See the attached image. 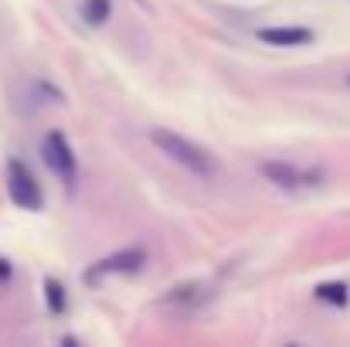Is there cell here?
Returning <instances> with one entry per match:
<instances>
[{"mask_svg": "<svg viewBox=\"0 0 350 347\" xmlns=\"http://www.w3.org/2000/svg\"><path fill=\"white\" fill-rule=\"evenodd\" d=\"M41 150H44L48 167L62 177V184L72 188V184H75V174H79V164H75V153H72V143L65 140V133H62V129H51V133L44 136Z\"/></svg>", "mask_w": 350, "mask_h": 347, "instance_id": "277c9868", "label": "cell"}, {"mask_svg": "<svg viewBox=\"0 0 350 347\" xmlns=\"http://www.w3.org/2000/svg\"><path fill=\"white\" fill-rule=\"evenodd\" d=\"M146 266V252L139 248V245H133V248H122L116 255H106V259H99L92 269H85V283L89 286H96V283H103L106 276H122V272H139Z\"/></svg>", "mask_w": 350, "mask_h": 347, "instance_id": "3957f363", "label": "cell"}, {"mask_svg": "<svg viewBox=\"0 0 350 347\" xmlns=\"http://www.w3.org/2000/svg\"><path fill=\"white\" fill-rule=\"evenodd\" d=\"M317 300H323L330 307H347V300H350L347 283H320L317 286Z\"/></svg>", "mask_w": 350, "mask_h": 347, "instance_id": "ba28073f", "label": "cell"}, {"mask_svg": "<svg viewBox=\"0 0 350 347\" xmlns=\"http://www.w3.org/2000/svg\"><path fill=\"white\" fill-rule=\"evenodd\" d=\"M14 279V266L7 259H0V283H10Z\"/></svg>", "mask_w": 350, "mask_h": 347, "instance_id": "30bf717a", "label": "cell"}, {"mask_svg": "<svg viewBox=\"0 0 350 347\" xmlns=\"http://www.w3.org/2000/svg\"><path fill=\"white\" fill-rule=\"evenodd\" d=\"M7 194L24 211H41V205H44L41 184L24 160H7Z\"/></svg>", "mask_w": 350, "mask_h": 347, "instance_id": "7a4b0ae2", "label": "cell"}, {"mask_svg": "<svg viewBox=\"0 0 350 347\" xmlns=\"http://www.w3.org/2000/svg\"><path fill=\"white\" fill-rule=\"evenodd\" d=\"M150 140H153V146H160L170 160H177L180 167H187L191 174H198V177L215 174V160H211V153L201 150L198 143H191L187 136H180V133H174V129H153Z\"/></svg>", "mask_w": 350, "mask_h": 347, "instance_id": "6da1fadb", "label": "cell"}, {"mask_svg": "<svg viewBox=\"0 0 350 347\" xmlns=\"http://www.w3.org/2000/svg\"><path fill=\"white\" fill-rule=\"evenodd\" d=\"M258 170H262V177H265L269 184H275V188H282V191H296V188H303L306 181H313L310 174H303L299 167L282 164V160H265Z\"/></svg>", "mask_w": 350, "mask_h": 347, "instance_id": "5b68a950", "label": "cell"}, {"mask_svg": "<svg viewBox=\"0 0 350 347\" xmlns=\"http://www.w3.org/2000/svg\"><path fill=\"white\" fill-rule=\"evenodd\" d=\"M347 86H350V75H347Z\"/></svg>", "mask_w": 350, "mask_h": 347, "instance_id": "8fae6325", "label": "cell"}, {"mask_svg": "<svg viewBox=\"0 0 350 347\" xmlns=\"http://www.w3.org/2000/svg\"><path fill=\"white\" fill-rule=\"evenodd\" d=\"M258 38L272 48H306L313 41V31H306V27H262Z\"/></svg>", "mask_w": 350, "mask_h": 347, "instance_id": "8992f818", "label": "cell"}, {"mask_svg": "<svg viewBox=\"0 0 350 347\" xmlns=\"http://www.w3.org/2000/svg\"><path fill=\"white\" fill-rule=\"evenodd\" d=\"M109 14H113V0H85V3H82V21H85L89 27L106 24Z\"/></svg>", "mask_w": 350, "mask_h": 347, "instance_id": "52a82bcc", "label": "cell"}, {"mask_svg": "<svg viewBox=\"0 0 350 347\" xmlns=\"http://www.w3.org/2000/svg\"><path fill=\"white\" fill-rule=\"evenodd\" d=\"M44 300H48V310H51V313H65V307H68L65 286H62L55 276H48V279H44Z\"/></svg>", "mask_w": 350, "mask_h": 347, "instance_id": "9c48e42d", "label": "cell"}]
</instances>
